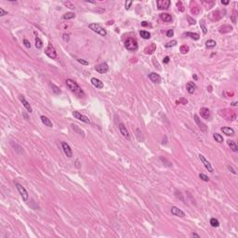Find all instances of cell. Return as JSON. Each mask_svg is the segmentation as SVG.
Here are the masks:
<instances>
[{"label": "cell", "mask_w": 238, "mask_h": 238, "mask_svg": "<svg viewBox=\"0 0 238 238\" xmlns=\"http://www.w3.org/2000/svg\"><path fill=\"white\" fill-rule=\"evenodd\" d=\"M125 48L128 50L131 51H134V50L138 49V42L135 38L132 37H128L127 38V40L125 41Z\"/></svg>", "instance_id": "obj_2"}, {"label": "cell", "mask_w": 238, "mask_h": 238, "mask_svg": "<svg viewBox=\"0 0 238 238\" xmlns=\"http://www.w3.org/2000/svg\"><path fill=\"white\" fill-rule=\"evenodd\" d=\"M198 156H199V159H200V160H201V162H202V163H203V164H204V166H205V167H206V168H207V170L209 171V172H211V173L213 172V171H214V169H213V167H212L211 164H210L209 162L207 161V159H206V157L204 156L203 154H199Z\"/></svg>", "instance_id": "obj_8"}, {"label": "cell", "mask_w": 238, "mask_h": 238, "mask_svg": "<svg viewBox=\"0 0 238 238\" xmlns=\"http://www.w3.org/2000/svg\"><path fill=\"white\" fill-rule=\"evenodd\" d=\"M149 78H150V80L152 81L153 83H154V84L161 83V77L156 73H151L150 74H149Z\"/></svg>", "instance_id": "obj_14"}, {"label": "cell", "mask_w": 238, "mask_h": 238, "mask_svg": "<svg viewBox=\"0 0 238 238\" xmlns=\"http://www.w3.org/2000/svg\"><path fill=\"white\" fill-rule=\"evenodd\" d=\"M19 99L20 100L22 101V103H23V105L24 106V108L26 109L27 111L29 112V113H32L33 112V109H32L31 105H30V103L27 101L26 100H25V98H24V96H23V95H20L19 96Z\"/></svg>", "instance_id": "obj_13"}, {"label": "cell", "mask_w": 238, "mask_h": 238, "mask_svg": "<svg viewBox=\"0 0 238 238\" xmlns=\"http://www.w3.org/2000/svg\"><path fill=\"white\" fill-rule=\"evenodd\" d=\"M186 36H190L191 38H192L193 40H198L199 39V35L196 34V33H191V32H188L185 34Z\"/></svg>", "instance_id": "obj_30"}, {"label": "cell", "mask_w": 238, "mask_h": 238, "mask_svg": "<svg viewBox=\"0 0 238 238\" xmlns=\"http://www.w3.org/2000/svg\"><path fill=\"white\" fill-rule=\"evenodd\" d=\"M192 77H193V78H194L195 80H197V76H196L195 74H193V75H192Z\"/></svg>", "instance_id": "obj_59"}, {"label": "cell", "mask_w": 238, "mask_h": 238, "mask_svg": "<svg viewBox=\"0 0 238 238\" xmlns=\"http://www.w3.org/2000/svg\"><path fill=\"white\" fill-rule=\"evenodd\" d=\"M187 20H188L189 24H191V25H194V24H195V23H196L195 20H194V19H192V18H191L190 16H187Z\"/></svg>", "instance_id": "obj_42"}, {"label": "cell", "mask_w": 238, "mask_h": 238, "mask_svg": "<svg viewBox=\"0 0 238 238\" xmlns=\"http://www.w3.org/2000/svg\"><path fill=\"white\" fill-rule=\"evenodd\" d=\"M66 85H67V88L78 97H82L84 95V92H83L82 88L79 87V85L77 84L75 81L72 80V79H67L66 80Z\"/></svg>", "instance_id": "obj_1"}, {"label": "cell", "mask_w": 238, "mask_h": 238, "mask_svg": "<svg viewBox=\"0 0 238 238\" xmlns=\"http://www.w3.org/2000/svg\"><path fill=\"white\" fill-rule=\"evenodd\" d=\"M216 45H217V43L214 41V40H207V42H206V48H215Z\"/></svg>", "instance_id": "obj_29"}, {"label": "cell", "mask_w": 238, "mask_h": 238, "mask_svg": "<svg viewBox=\"0 0 238 238\" xmlns=\"http://www.w3.org/2000/svg\"><path fill=\"white\" fill-rule=\"evenodd\" d=\"M163 62H164V63H168V62H169V57H167H167L164 58Z\"/></svg>", "instance_id": "obj_52"}, {"label": "cell", "mask_w": 238, "mask_h": 238, "mask_svg": "<svg viewBox=\"0 0 238 238\" xmlns=\"http://www.w3.org/2000/svg\"><path fill=\"white\" fill-rule=\"evenodd\" d=\"M63 5L65 6V7H67V8H69L70 9H74L75 8V7H74V5L72 3V2H70V1H67V2H63Z\"/></svg>", "instance_id": "obj_37"}, {"label": "cell", "mask_w": 238, "mask_h": 238, "mask_svg": "<svg viewBox=\"0 0 238 238\" xmlns=\"http://www.w3.org/2000/svg\"><path fill=\"white\" fill-rule=\"evenodd\" d=\"M95 70H96L97 72H99V73H105L108 72L109 66H108V64L106 63V62H102V63L98 64V65L95 67Z\"/></svg>", "instance_id": "obj_10"}, {"label": "cell", "mask_w": 238, "mask_h": 238, "mask_svg": "<svg viewBox=\"0 0 238 238\" xmlns=\"http://www.w3.org/2000/svg\"><path fill=\"white\" fill-rule=\"evenodd\" d=\"M187 102H188V100H186V99H183V98H181V99H180L179 100H177V103H182V104H187Z\"/></svg>", "instance_id": "obj_43"}, {"label": "cell", "mask_w": 238, "mask_h": 238, "mask_svg": "<svg viewBox=\"0 0 238 238\" xmlns=\"http://www.w3.org/2000/svg\"><path fill=\"white\" fill-rule=\"evenodd\" d=\"M160 19L166 23H170L172 21V17L168 13H161L160 14Z\"/></svg>", "instance_id": "obj_22"}, {"label": "cell", "mask_w": 238, "mask_h": 238, "mask_svg": "<svg viewBox=\"0 0 238 238\" xmlns=\"http://www.w3.org/2000/svg\"><path fill=\"white\" fill-rule=\"evenodd\" d=\"M199 178L202 180V181H209V178L207 176V175H205V174H203V173H201V174H199Z\"/></svg>", "instance_id": "obj_40"}, {"label": "cell", "mask_w": 238, "mask_h": 238, "mask_svg": "<svg viewBox=\"0 0 238 238\" xmlns=\"http://www.w3.org/2000/svg\"><path fill=\"white\" fill-rule=\"evenodd\" d=\"M227 143H228V145L230 146V148L232 149V151H234V152H237L238 151V146L235 142L229 140V141H227Z\"/></svg>", "instance_id": "obj_26"}, {"label": "cell", "mask_w": 238, "mask_h": 238, "mask_svg": "<svg viewBox=\"0 0 238 238\" xmlns=\"http://www.w3.org/2000/svg\"><path fill=\"white\" fill-rule=\"evenodd\" d=\"M62 150H63L66 156H67V157H72V156H73V151H72L69 144H68L67 142H63L62 143Z\"/></svg>", "instance_id": "obj_9"}, {"label": "cell", "mask_w": 238, "mask_h": 238, "mask_svg": "<svg viewBox=\"0 0 238 238\" xmlns=\"http://www.w3.org/2000/svg\"><path fill=\"white\" fill-rule=\"evenodd\" d=\"M140 35H141L142 38L144 39H149L151 37V34L147 31H141L140 32Z\"/></svg>", "instance_id": "obj_32"}, {"label": "cell", "mask_w": 238, "mask_h": 238, "mask_svg": "<svg viewBox=\"0 0 238 238\" xmlns=\"http://www.w3.org/2000/svg\"><path fill=\"white\" fill-rule=\"evenodd\" d=\"M119 130H120V133L123 135L125 138L127 139V140H130V135H129V133H128V131H127V127H125V125L122 123L119 124Z\"/></svg>", "instance_id": "obj_11"}, {"label": "cell", "mask_w": 238, "mask_h": 238, "mask_svg": "<svg viewBox=\"0 0 238 238\" xmlns=\"http://www.w3.org/2000/svg\"><path fill=\"white\" fill-rule=\"evenodd\" d=\"M75 17V14L73 12H67L63 15V19L64 20H70V19H73Z\"/></svg>", "instance_id": "obj_33"}, {"label": "cell", "mask_w": 238, "mask_h": 238, "mask_svg": "<svg viewBox=\"0 0 238 238\" xmlns=\"http://www.w3.org/2000/svg\"><path fill=\"white\" fill-rule=\"evenodd\" d=\"M221 131H222L224 134H226L227 136H234V130L233 128L228 127H221Z\"/></svg>", "instance_id": "obj_23"}, {"label": "cell", "mask_w": 238, "mask_h": 238, "mask_svg": "<svg viewBox=\"0 0 238 238\" xmlns=\"http://www.w3.org/2000/svg\"><path fill=\"white\" fill-rule=\"evenodd\" d=\"M142 26L146 27V26H151V25H150V23H147V22H142Z\"/></svg>", "instance_id": "obj_53"}, {"label": "cell", "mask_w": 238, "mask_h": 238, "mask_svg": "<svg viewBox=\"0 0 238 238\" xmlns=\"http://www.w3.org/2000/svg\"><path fill=\"white\" fill-rule=\"evenodd\" d=\"M131 5H132V1H127L126 4H125V8H126V9H129L131 7Z\"/></svg>", "instance_id": "obj_46"}, {"label": "cell", "mask_w": 238, "mask_h": 238, "mask_svg": "<svg viewBox=\"0 0 238 238\" xmlns=\"http://www.w3.org/2000/svg\"><path fill=\"white\" fill-rule=\"evenodd\" d=\"M200 27H201V30L203 31L204 35H207V25H206V22H205L204 20H201V21H200Z\"/></svg>", "instance_id": "obj_28"}, {"label": "cell", "mask_w": 238, "mask_h": 238, "mask_svg": "<svg viewBox=\"0 0 238 238\" xmlns=\"http://www.w3.org/2000/svg\"><path fill=\"white\" fill-rule=\"evenodd\" d=\"M213 17H215V18L212 20V21H218V20H219L221 17H222V15H220V11L217 10V11L212 12L211 14H210V19H212Z\"/></svg>", "instance_id": "obj_27"}, {"label": "cell", "mask_w": 238, "mask_h": 238, "mask_svg": "<svg viewBox=\"0 0 238 238\" xmlns=\"http://www.w3.org/2000/svg\"><path fill=\"white\" fill-rule=\"evenodd\" d=\"M42 47H43L42 40L39 38V37H35V48H41Z\"/></svg>", "instance_id": "obj_34"}, {"label": "cell", "mask_w": 238, "mask_h": 238, "mask_svg": "<svg viewBox=\"0 0 238 238\" xmlns=\"http://www.w3.org/2000/svg\"><path fill=\"white\" fill-rule=\"evenodd\" d=\"M231 105H232V106H237V105H238V102H237V101H234V102H231Z\"/></svg>", "instance_id": "obj_54"}, {"label": "cell", "mask_w": 238, "mask_h": 238, "mask_svg": "<svg viewBox=\"0 0 238 238\" xmlns=\"http://www.w3.org/2000/svg\"><path fill=\"white\" fill-rule=\"evenodd\" d=\"M193 118H194V121H195V123L197 124V126L199 127L200 129H201L202 131H204V132H206V131H207V129L206 124H204L203 122L200 120V118L198 117V115H194Z\"/></svg>", "instance_id": "obj_12"}, {"label": "cell", "mask_w": 238, "mask_h": 238, "mask_svg": "<svg viewBox=\"0 0 238 238\" xmlns=\"http://www.w3.org/2000/svg\"><path fill=\"white\" fill-rule=\"evenodd\" d=\"M200 115L203 118L207 119V120L210 118V111L207 107H203L200 109Z\"/></svg>", "instance_id": "obj_16"}, {"label": "cell", "mask_w": 238, "mask_h": 238, "mask_svg": "<svg viewBox=\"0 0 238 238\" xmlns=\"http://www.w3.org/2000/svg\"><path fill=\"white\" fill-rule=\"evenodd\" d=\"M5 15H8V11H6V10H4L2 8H0V16L3 17V16Z\"/></svg>", "instance_id": "obj_48"}, {"label": "cell", "mask_w": 238, "mask_h": 238, "mask_svg": "<svg viewBox=\"0 0 238 238\" xmlns=\"http://www.w3.org/2000/svg\"><path fill=\"white\" fill-rule=\"evenodd\" d=\"M211 87H209V88H207V90H208V91H209V92H211V91H212V89H211Z\"/></svg>", "instance_id": "obj_57"}, {"label": "cell", "mask_w": 238, "mask_h": 238, "mask_svg": "<svg viewBox=\"0 0 238 238\" xmlns=\"http://www.w3.org/2000/svg\"><path fill=\"white\" fill-rule=\"evenodd\" d=\"M40 119H41V121H42V123L46 126V127H53V124H52V122H51V120H50L48 117H47V116H45V115H41V117H40Z\"/></svg>", "instance_id": "obj_20"}, {"label": "cell", "mask_w": 238, "mask_h": 238, "mask_svg": "<svg viewBox=\"0 0 238 238\" xmlns=\"http://www.w3.org/2000/svg\"><path fill=\"white\" fill-rule=\"evenodd\" d=\"M177 7H178V9H179L180 11L183 12V11L185 10L184 6L182 5V2H181V1H179V2H177Z\"/></svg>", "instance_id": "obj_38"}, {"label": "cell", "mask_w": 238, "mask_h": 238, "mask_svg": "<svg viewBox=\"0 0 238 238\" xmlns=\"http://www.w3.org/2000/svg\"><path fill=\"white\" fill-rule=\"evenodd\" d=\"M221 3H222L223 5H228V4H229V1H223V0H222V1H221Z\"/></svg>", "instance_id": "obj_55"}, {"label": "cell", "mask_w": 238, "mask_h": 238, "mask_svg": "<svg viewBox=\"0 0 238 238\" xmlns=\"http://www.w3.org/2000/svg\"><path fill=\"white\" fill-rule=\"evenodd\" d=\"M192 4L194 5V7H192V6H191V12H192L193 15H198L200 12L199 6L196 4V2H192Z\"/></svg>", "instance_id": "obj_24"}, {"label": "cell", "mask_w": 238, "mask_h": 238, "mask_svg": "<svg viewBox=\"0 0 238 238\" xmlns=\"http://www.w3.org/2000/svg\"><path fill=\"white\" fill-rule=\"evenodd\" d=\"M45 54L48 57H49L50 59H56L57 58V52L56 49L54 48V47L51 44H48V47L45 48Z\"/></svg>", "instance_id": "obj_5"}, {"label": "cell", "mask_w": 238, "mask_h": 238, "mask_svg": "<svg viewBox=\"0 0 238 238\" xmlns=\"http://www.w3.org/2000/svg\"><path fill=\"white\" fill-rule=\"evenodd\" d=\"M177 45V41L176 40H172V41H170V42H168V43H167L165 45V47L166 48H171V47H174V46H176Z\"/></svg>", "instance_id": "obj_39"}, {"label": "cell", "mask_w": 238, "mask_h": 238, "mask_svg": "<svg viewBox=\"0 0 238 238\" xmlns=\"http://www.w3.org/2000/svg\"><path fill=\"white\" fill-rule=\"evenodd\" d=\"M88 27H89L90 30H92L93 32H95V33L102 35V36H105V35H107L106 30L104 29L103 27L100 26V24H98V23H90V24L88 25Z\"/></svg>", "instance_id": "obj_3"}, {"label": "cell", "mask_w": 238, "mask_h": 238, "mask_svg": "<svg viewBox=\"0 0 238 238\" xmlns=\"http://www.w3.org/2000/svg\"><path fill=\"white\" fill-rule=\"evenodd\" d=\"M51 87H52V89H53V91L56 94H60L61 93V90H60V88H58L57 86H55L54 84H51Z\"/></svg>", "instance_id": "obj_41"}, {"label": "cell", "mask_w": 238, "mask_h": 238, "mask_svg": "<svg viewBox=\"0 0 238 238\" xmlns=\"http://www.w3.org/2000/svg\"><path fill=\"white\" fill-rule=\"evenodd\" d=\"M113 23H114L113 21H112V22H108V24H109V25H111V24H113Z\"/></svg>", "instance_id": "obj_58"}, {"label": "cell", "mask_w": 238, "mask_h": 238, "mask_svg": "<svg viewBox=\"0 0 238 238\" xmlns=\"http://www.w3.org/2000/svg\"><path fill=\"white\" fill-rule=\"evenodd\" d=\"M23 44H24V46L26 47V48H31V44H30V42H29L27 39H24V40H23Z\"/></svg>", "instance_id": "obj_47"}, {"label": "cell", "mask_w": 238, "mask_h": 238, "mask_svg": "<svg viewBox=\"0 0 238 238\" xmlns=\"http://www.w3.org/2000/svg\"><path fill=\"white\" fill-rule=\"evenodd\" d=\"M210 225H211L212 227H219V220L217 219H215V218H212V219H210Z\"/></svg>", "instance_id": "obj_35"}, {"label": "cell", "mask_w": 238, "mask_h": 238, "mask_svg": "<svg viewBox=\"0 0 238 238\" xmlns=\"http://www.w3.org/2000/svg\"><path fill=\"white\" fill-rule=\"evenodd\" d=\"M156 50V45L154 43H152L151 45L148 47H146L144 48V53L145 54H153Z\"/></svg>", "instance_id": "obj_18"}, {"label": "cell", "mask_w": 238, "mask_h": 238, "mask_svg": "<svg viewBox=\"0 0 238 238\" xmlns=\"http://www.w3.org/2000/svg\"><path fill=\"white\" fill-rule=\"evenodd\" d=\"M186 89H187V91H188L190 94H192V93L195 91L196 86L194 85V83H192V82H188V83L186 84Z\"/></svg>", "instance_id": "obj_21"}, {"label": "cell", "mask_w": 238, "mask_h": 238, "mask_svg": "<svg viewBox=\"0 0 238 238\" xmlns=\"http://www.w3.org/2000/svg\"><path fill=\"white\" fill-rule=\"evenodd\" d=\"M91 84H92L95 88H99V89H101V88H103V83H102L100 79L96 78V77H92V78H91Z\"/></svg>", "instance_id": "obj_17"}, {"label": "cell", "mask_w": 238, "mask_h": 238, "mask_svg": "<svg viewBox=\"0 0 238 238\" xmlns=\"http://www.w3.org/2000/svg\"><path fill=\"white\" fill-rule=\"evenodd\" d=\"M180 50H181V52L182 54H186L189 52V50H190V48H189L188 46H186V45H182V46H181V48H180Z\"/></svg>", "instance_id": "obj_36"}, {"label": "cell", "mask_w": 238, "mask_h": 238, "mask_svg": "<svg viewBox=\"0 0 238 238\" xmlns=\"http://www.w3.org/2000/svg\"><path fill=\"white\" fill-rule=\"evenodd\" d=\"M173 35H174V31H173V30H168V31L167 32V36L172 37Z\"/></svg>", "instance_id": "obj_49"}, {"label": "cell", "mask_w": 238, "mask_h": 238, "mask_svg": "<svg viewBox=\"0 0 238 238\" xmlns=\"http://www.w3.org/2000/svg\"><path fill=\"white\" fill-rule=\"evenodd\" d=\"M171 4V2L169 0H158L156 2L157 8L159 9H167L169 8V6Z\"/></svg>", "instance_id": "obj_7"}, {"label": "cell", "mask_w": 238, "mask_h": 238, "mask_svg": "<svg viewBox=\"0 0 238 238\" xmlns=\"http://www.w3.org/2000/svg\"><path fill=\"white\" fill-rule=\"evenodd\" d=\"M69 36H70L69 34H63V35H62V38H63V40H64L65 42H68L70 39Z\"/></svg>", "instance_id": "obj_45"}, {"label": "cell", "mask_w": 238, "mask_h": 238, "mask_svg": "<svg viewBox=\"0 0 238 238\" xmlns=\"http://www.w3.org/2000/svg\"><path fill=\"white\" fill-rule=\"evenodd\" d=\"M71 127H72V128L74 130V132H76L77 134H79L80 136H82V137H85V132L82 130L79 127H77L76 125H74V124H72Z\"/></svg>", "instance_id": "obj_25"}, {"label": "cell", "mask_w": 238, "mask_h": 238, "mask_svg": "<svg viewBox=\"0 0 238 238\" xmlns=\"http://www.w3.org/2000/svg\"><path fill=\"white\" fill-rule=\"evenodd\" d=\"M192 236H195V237H200V236L197 234H192Z\"/></svg>", "instance_id": "obj_56"}, {"label": "cell", "mask_w": 238, "mask_h": 238, "mask_svg": "<svg viewBox=\"0 0 238 238\" xmlns=\"http://www.w3.org/2000/svg\"><path fill=\"white\" fill-rule=\"evenodd\" d=\"M15 185H16V188H17V190H18L19 193L21 194L23 201H25V202L28 201V199H29V194H28V192L26 191V189L24 188L23 185L20 184V183H16Z\"/></svg>", "instance_id": "obj_4"}, {"label": "cell", "mask_w": 238, "mask_h": 238, "mask_svg": "<svg viewBox=\"0 0 238 238\" xmlns=\"http://www.w3.org/2000/svg\"><path fill=\"white\" fill-rule=\"evenodd\" d=\"M73 116L74 118L78 119V120H80V121H82V122H84V123L86 124H90V120H89V118H88V116H86V115H81L79 112H76V111L73 112Z\"/></svg>", "instance_id": "obj_6"}, {"label": "cell", "mask_w": 238, "mask_h": 238, "mask_svg": "<svg viewBox=\"0 0 238 238\" xmlns=\"http://www.w3.org/2000/svg\"><path fill=\"white\" fill-rule=\"evenodd\" d=\"M228 169H229V170H230V171H231L232 173H234V174H236V171L234 170L233 167H231V166H228Z\"/></svg>", "instance_id": "obj_50"}, {"label": "cell", "mask_w": 238, "mask_h": 238, "mask_svg": "<svg viewBox=\"0 0 238 238\" xmlns=\"http://www.w3.org/2000/svg\"><path fill=\"white\" fill-rule=\"evenodd\" d=\"M152 60H153V62H154V65H155V66L157 65V68H158V69H160V65L158 64V62H155V58H153Z\"/></svg>", "instance_id": "obj_51"}, {"label": "cell", "mask_w": 238, "mask_h": 238, "mask_svg": "<svg viewBox=\"0 0 238 238\" xmlns=\"http://www.w3.org/2000/svg\"><path fill=\"white\" fill-rule=\"evenodd\" d=\"M219 31L220 34H227V33H230V32L233 31V27L231 25H228V24H224V25L219 27Z\"/></svg>", "instance_id": "obj_19"}, {"label": "cell", "mask_w": 238, "mask_h": 238, "mask_svg": "<svg viewBox=\"0 0 238 238\" xmlns=\"http://www.w3.org/2000/svg\"><path fill=\"white\" fill-rule=\"evenodd\" d=\"M213 138H214V140H215L216 142H219V143H221V142H223V137L220 134H219V133H214V135H213Z\"/></svg>", "instance_id": "obj_31"}, {"label": "cell", "mask_w": 238, "mask_h": 238, "mask_svg": "<svg viewBox=\"0 0 238 238\" xmlns=\"http://www.w3.org/2000/svg\"><path fill=\"white\" fill-rule=\"evenodd\" d=\"M171 213H172L174 216H177V217H181V218H183L185 217V213L182 210H181L180 208H178L177 207H171Z\"/></svg>", "instance_id": "obj_15"}, {"label": "cell", "mask_w": 238, "mask_h": 238, "mask_svg": "<svg viewBox=\"0 0 238 238\" xmlns=\"http://www.w3.org/2000/svg\"><path fill=\"white\" fill-rule=\"evenodd\" d=\"M77 62H79V63H81V64H83V65H88V62L84 61V60H82V59H77Z\"/></svg>", "instance_id": "obj_44"}]
</instances>
